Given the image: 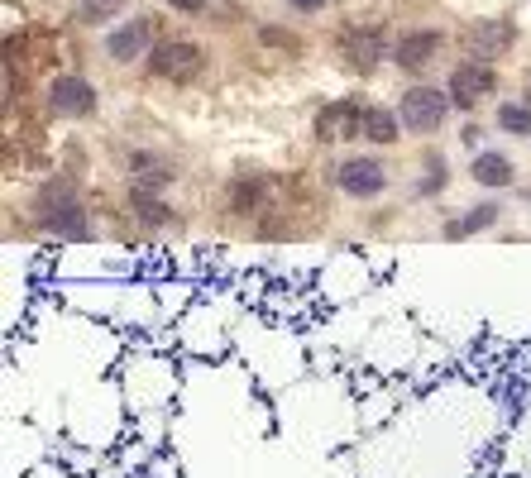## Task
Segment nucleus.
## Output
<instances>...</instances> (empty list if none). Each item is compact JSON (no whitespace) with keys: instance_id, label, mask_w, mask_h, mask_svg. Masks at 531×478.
<instances>
[{"instance_id":"7","label":"nucleus","mask_w":531,"mask_h":478,"mask_svg":"<svg viewBox=\"0 0 531 478\" xmlns=\"http://www.w3.org/2000/svg\"><path fill=\"white\" fill-rule=\"evenodd\" d=\"M445 91H450V101L460 110H474L493 91V72H488V63H465L450 72V87Z\"/></svg>"},{"instance_id":"5","label":"nucleus","mask_w":531,"mask_h":478,"mask_svg":"<svg viewBox=\"0 0 531 478\" xmlns=\"http://www.w3.org/2000/svg\"><path fill=\"white\" fill-rule=\"evenodd\" d=\"M359 134H364V106H354V101H335L316 115V139H326V144L359 139Z\"/></svg>"},{"instance_id":"1","label":"nucleus","mask_w":531,"mask_h":478,"mask_svg":"<svg viewBox=\"0 0 531 478\" xmlns=\"http://www.w3.org/2000/svg\"><path fill=\"white\" fill-rule=\"evenodd\" d=\"M34 211H39V225L53 230L58 239H87V211L72 192V182H48L34 201Z\"/></svg>"},{"instance_id":"13","label":"nucleus","mask_w":531,"mask_h":478,"mask_svg":"<svg viewBox=\"0 0 531 478\" xmlns=\"http://www.w3.org/2000/svg\"><path fill=\"white\" fill-rule=\"evenodd\" d=\"M474 182H484V187H508L512 182V163L503 153H474Z\"/></svg>"},{"instance_id":"9","label":"nucleus","mask_w":531,"mask_h":478,"mask_svg":"<svg viewBox=\"0 0 531 478\" xmlns=\"http://www.w3.org/2000/svg\"><path fill=\"white\" fill-rule=\"evenodd\" d=\"M393 58H398V67H407V72H421V67H431L441 58V34H436V29L402 34L398 48H393Z\"/></svg>"},{"instance_id":"17","label":"nucleus","mask_w":531,"mask_h":478,"mask_svg":"<svg viewBox=\"0 0 531 478\" xmlns=\"http://www.w3.org/2000/svg\"><path fill=\"white\" fill-rule=\"evenodd\" d=\"M134 211H139V216L149 220V225H168V206H163V201H158V196H134Z\"/></svg>"},{"instance_id":"11","label":"nucleus","mask_w":531,"mask_h":478,"mask_svg":"<svg viewBox=\"0 0 531 478\" xmlns=\"http://www.w3.org/2000/svg\"><path fill=\"white\" fill-rule=\"evenodd\" d=\"M149 34H154V20H130L120 24L111 39H106V53H111L115 63H134L144 48H149Z\"/></svg>"},{"instance_id":"2","label":"nucleus","mask_w":531,"mask_h":478,"mask_svg":"<svg viewBox=\"0 0 531 478\" xmlns=\"http://www.w3.org/2000/svg\"><path fill=\"white\" fill-rule=\"evenodd\" d=\"M450 91H436V87H412L407 96H402V125L407 130H417V134H426V130H441L445 125V115H450Z\"/></svg>"},{"instance_id":"16","label":"nucleus","mask_w":531,"mask_h":478,"mask_svg":"<svg viewBox=\"0 0 531 478\" xmlns=\"http://www.w3.org/2000/svg\"><path fill=\"white\" fill-rule=\"evenodd\" d=\"M498 125L508 134H531V106H503L498 110Z\"/></svg>"},{"instance_id":"14","label":"nucleus","mask_w":531,"mask_h":478,"mask_svg":"<svg viewBox=\"0 0 531 478\" xmlns=\"http://www.w3.org/2000/svg\"><path fill=\"white\" fill-rule=\"evenodd\" d=\"M364 139L393 144V139H398V115H393V110H378V106H364Z\"/></svg>"},{"instance_id":"6","label":"nucleus","mask_w":531,"mask_h":478,"mask_svg":"<svg viewBox=\"0 0 531 478\" xmlns=\"http://www.w3.org/2000/svg\"><path fill=\"white\" fill-rule=\"evenodd\" d=\"M48 110L53 115H67V120H82L96 110V91L82 82V77H58L53 87H48Z\"/></svg>"},{"instance_id":"20","label":"nucleus","mask_w":531,"mask_h":478,"mask_svg":"<svg viewBox=\"0 0 531 478\" xmlns=\"http://www.w3.org/2000/svg\"><path fill=\"white\" fill-rule=\"evenodd\" d=\"M173 5H182V10H197L201 0H173Z\"/></svg>"},{"instance_id":"12","label":"nucleus","mask_w":531,"mask_h":478,"mask_svg":"<svg viewBox=\"0 0 531 478\" xmlns=\"http://www.w3.org/2000/svg\"><path fill=\"white\" fill-rule=\"evenodd\" d=\"M340 53H345V63H350V67L369 72V67L383 58V34H378V29H345Z\"/></svg>"},{"instance_id":"18","label":"nucleus","mask_w":531,"mask_h":478,"mask_svg":"<svg viewBox=\"0 0 531 478\" xmlns=\"http://www.w3.org/2000/svg\"><path fill=\"white\" fill-rule=\"evenodd\" d=\"M120 5H125V0H82V20H87V24H101V20H111Z\"/></svg>"},{"instance_id":"19","label":"nucleus","mask_w":531,"mask_h":478,"mask_svg":"<svg viewBox=\"0 0 531 478\" xmlns=\"http://www.w3.org/2000/svg\"><path fill=\"white\" fill-rule=\"evenodd\" d=\"M292 5H297V10H321L326 0H292Z\"/></svg>"},{"instance_id":"10","label":"nucleus","mask_w":531,"mask_h":478,"mask_svg":"<svg viewBox=\"0 0 531 478\" xmlns=\"http://www.w3.org/2000/svg\"><path fill=\"white\" fill-rule=\"evenodd\" d=\"M335 182H340L350 196H378L383 187H388V173L378 168L374 158H350V163H340Z\"/></svg>"},{"instance_id":"4","label":"nucleus","mask_w":531,"mask_h":478,"mask_svg":"<svg viewBox=\"0 0 531 478\" xmlns=\"http://www.w3.org/2000/svg\"><path fill=\"white\" fill-rule=\"evenodd\" d=\"M512 24L508 20H479L465 29V53L474 58V63H493V58H503L512 48Z\"/></svg>"},{"instance_id":"15","label":"nucleus","mask_w":531,"mask_h":478,"mask_svg":"<svg viewBox=\"0 0 531 478\" xmlns=\"http://www.w3.org/2000/svg\"><path fill=\"white\" fill-rule=\"evenodd\" d=\"M493 220H498V206H474L465 220H450V225H445V235L460 239V235H469V230H484V225H493Z\"/></svg>"},{"instance_id":"8","label":"nucleus","mask_w":531,"mask_h":478,"mask_svg":"<svg viewBox=\"0 0 531 478\" xmlns=\"http://www.w3.org/2000/svg\"><path fill=\"white\" fill-rule=\"evenodd\" d=\"M173 182V163L158 158V153H134L130 158V187L134 196H158Z\"/></svg>"},{"instance_id":"3","label":"nucleus","mask_w":531,"mask_h":478,"mask_svg":"<svg viewBox=\"0 0 531 478\" xmlns=\"http://www.w3.org/2000/svg\"><path fill=\"white\" fill-rule=\"evenodd\" d=\"M149 67H154V77H163V82H192V77L201 72V48L187 44V39L158 44L154 58H149Z\"/></svg>"}]
</instances>
